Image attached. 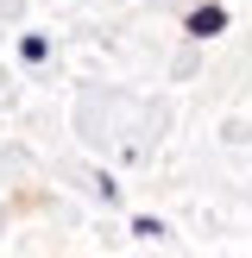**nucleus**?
Instances as JSON below:
<instances>
[{
	"label": "nucleus",
	"mask_w": 252,
	"mask_h": 258,
	"mask_svg": "<svg viewBox=\"0 0 252 258\" xmlns=\"http://www.w3.org/2000/svg\"><path fill=\"white\" fill-rule=\"evenodd\" d=\"M214 32H227V13L221 7H196V13H189V38H214Z\"/></svg>",
	"instance_id": "nucleus-1"
}]
</instances>
